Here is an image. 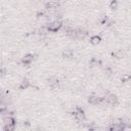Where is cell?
<instances>
[{
    "label": "cell",
    "mask_w": 131,
    "mask_h": 131,
    "mask_svg": "<svg viewBox=\"0 0 131 131\" xmlns=\"http://www.w3.org/2000/svg\"><path fill=\"white\" fill-rule=\"evenodd\" d=\"M90 63L92 66H98V64H100V60L97 59V58H92L91 61H90Z\"/></svg>",
    "instance_id": "5bb4252c"
},
{
    "label": "cell",
    "mask_w": 131,
    "mask_h": 131,
    "mask_svg": "<svg viewBox=\"0 0 131 131\" xmlns=\"http://www.w3.org/2000/svg\"><path fill=\"white\" fill-rule=\"evenodd\" d=\"M73 116L78 122H84L85 121V113L80 106L76 107V110L73 112Z\"/></svg>",
    "instance_id": "3957f363"
},
{
    "label": "cell",
    "mask_w": 131,
    "mask_h": 131,
    "mask_svg": "<svg viewBox=\"0 0 131 131\" xmlns=\"http://www.w3.org/2000/svg\"><path fill=\"white\" fill-rule=\"evenodd\" d=\"M47 81H48V84L51 86V88H55L58 84V79L56 77H50V78H48Z\"/></svg>",
    "instance_id": "9c48e42d"
},
{
    "label": "cell",
    "mask_w": 131,
    "mask_h": 131,
    "mask_svg": "<svg viewBox=\"0 0 131 131\" xmlns=\"http://www.w3.org/2000/svg\"><path fill=\"white\" fill-rule=\"evenodd\" d=\"M129 79H131V75H129V74L124 75V76L122 77V82H127Z\"/></svg>",
    "instance_id": "2e32d148"
},
{
    "label": "cell",
    "mask_w": 131,
    "mask_h": 131,
    "mask_svg": "<svg viewBox=\"0 0 131 131\" xmlns=\"http://www.w3.org/2000/svg\"><path fill=\"white\" fill-rule=\"evenodd\" d=\"M73 54H74V52H73L72 49H66L62 52V56L63 57H67V58H72L73 57Z\"/></svg>",
    "instance_id": "8fae6325"
},
{
    "label": "cell",
    "mask_w": 131,
    "mask_h": 131,
    "mask_svg": "<svg viewBox=\"0 0 131 131\" xmlns=\"http://www.w3.org/2000/svg\"><path fill=\"white\" fill-rule=\"evenodd\" d=\"M104 73H105L107 76H110V75L112 74V70H111V68H106V69L104 70Z\"/></svg>",
    "instance_id": "e0dca14e"
},
{
    "label": "cell",
    "mask_w": 131,
    "mask_h": 131,
    "mask_svg": "<svg viewBox=\"0 0 131 131\" xmlns=\"http://www.w3.org/2000/svg\"><path fill=\"white\" fill-rule=\"evenodd\" d=\"M101 100H102V97H98L96 95H90L88 97V102L90 104H93V105H96V104L100 103Z\"/></svg>",
    "instance_id": "277c9868"
},
{
    "label": "cell",
    "mask_w": 131,
    "mask_h": 131,
    "mask_svg": "<svg viewBox=\"0 0 131 131\" xmlns=\"http://www.w3.org/2000/svg\"><path fill=\"white\" fill-rule=\"evenodd\" d=\"M76 34H77V29L74 28H68L66 30V35L72 39H76Z\"/></svg>",
    "instance_id": "52a82bcc"
},
{
    "label": "cell",
    "mask_w": 131,
    "mask_h": 131,
    "mask_svg": "<svg viewBox=\"0 0 131 131\" xmlns=\"http://www.w3.org/2000/svg\"><path fill=\"white\" fill-rule=\"evenodd\" d=\"M30 86H31V82H30L28 79H24V80L20 82V84H19V89L26 90V89H28Z\"/></svg>",
    "instance_id": "ba28073f"
},
{
    "label": "cell",
    "mask_w": 131,
    "mask_h": 131,
    "mask_svg": "<svg viewBox=\"0 0 131 131\" xmlns=\"http://www.w3.org/2000/svg\"><path fill=\"white\" fill-rule=\"evenodd\" d=\"M15 128V125H10V126H4V131H13Z\"/></svg>",
    "instance_id": "9a60e30c"
},
{
    "label": "cell",
    "mask_w": 131,
    "mask_h": 131,
    "mask_svg": "<svg viewBox=\"0 0 131 131\" xmlns=\"http://www.w3.org/2000/svg\"><path fill=\"white\" fill-rule=\"evenodd\" d=\"M112 55H113L114 57H116V58H121V57L123 56V53H122V51H121V50H118V51L113 52V53H112Z\"/></svg>",
    "instance_id": "7c38bea8"
},
{
    "label": "cell",
    "mask_w": 131,
    "mask_h": 131,
    "mask_svg": "<svg viewBox=\"0 0 131 131\" xmlns=\"http://www.w3.org/2000/svg\"><path fill=\"white\" fill-rule=\"evenodd\" d=\"M127 129H131V124H130V125H128V126H127Z\"/></svg>",
    "instance_id": "ac0fdd59"
},
{
    "label": "cell",
    "mask_w": 131,
    "mask_h": 131,
    "mask_svg": "<svg viewBox=\"0 0 131 131\" xmlns=\"http://www.w3.org/2000/svg\"><path fill=\"white\" fill-rule=\"evenodd\" d=\"M117 7H118V1H117V0H111L110 8H112V9H116Z\"/></svg>",
    "instance_id": "4fadbf2b"
},
{
    "label": "cell",
    "mask_w": 131,
    "mask_h": 131,
    "mask_svg": "<svg viewBox=\"0 0 131 131\" xmlns=\"http://www.w3.org/2000/svg\"><path fill=\"white\" fill-rule=\"evenodd\" d=\"M101 102H103L105 104H108V105H112V106H115L118 103V97L115 94L107 93L104 97H102Z\"/></svg>",
    "instance_id": "6da1fadb"
},
{
    "label": "cell",
    "mask_w": 131,
    "mask_h": 131,
    "mask_svg": "<svg viewBox=\"0 0 131 131\" xmlns=\"http://www.w3.org/2000/svg\"><path fill=\"white\" fill-rule=\"evenodd\" d=\"M100 41H101V38H100L99 36H97V35L92 36V37L90 38V43H91L92 45H97Z\"/></svg>",
    "instance_id": "30bf717a"
},
{
    "label": "cell",
    "mask_w": 131,
    "mask_h": 131,
    "mask_svg": "<svg viewBox=\"0 0 131 131\" xmlns=\"http://www.w3.org/2000/svg\"><path fill=\"white\" fill-rule=\"evenodd\" d=\"M87 35H88V32H87V31H85L84 29H77L76 40H83Z\"/></svg>",
    "instance_id": "5b68a950"
},
{
    "label": "cell",
    "mask_w": 131,
    "mask_h": 131,
    "mask_svg": "<svg viewBox=\"0 0 131 131\" xmlns=\"http://www.w3.org/2000/svg\"><path fill=\"white\" fill-rule=\"evenodd\" d=\"M33 59H34V56H33V54H31V53H28V54H26L23 58H21V62H23V64H26V66H28V64H30L32 61H33Z\"/></svg>",
    "instance_id": "8992f818"
},
{
    "label": "cell",
    "mask_w": 131,
    "mask_h": 131,
    "mask_svg": "<svg viewBox=\"0 0 131 131\" xmlns=\"http://www.w3.org/2000/svg\"><path fill=\"white\" fill-rule=\"evenodd\" d=\"M62 27V23L59 21V20H53L49 24H47V27H46V30L48 32H57L58 30H60V28Z\"/></svg>",
    "instance_id": "7a4b0ae2"
}]
</instances>
